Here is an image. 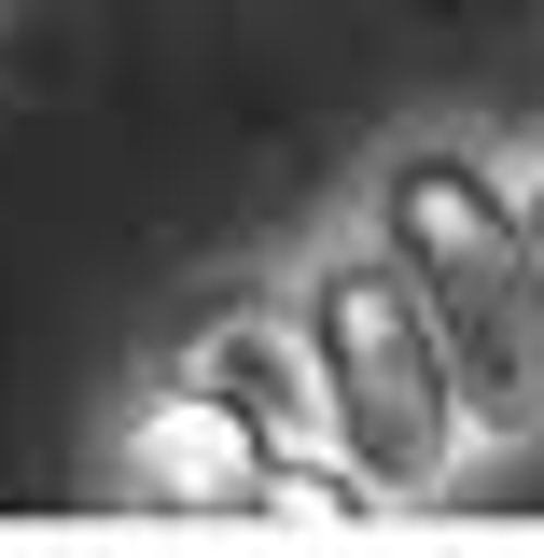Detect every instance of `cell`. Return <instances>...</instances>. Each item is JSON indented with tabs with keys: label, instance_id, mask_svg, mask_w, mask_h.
<instances>
[{
	"label": "cell",
	"instance_id": "1",
	"mask_svg": "<svg viewBox=\"0 0 544 558\" xmlns=\"http://www.w3.org/2000/svg\"><path fill=\"white\" fill-rule=\"evenodd\" d=\"M377 266L447 349V391L475 433H544V252L531 209L488 182V154L419 140L377 168Z\"/></svg>",
	"mask_w": 544,
	"mask_h": 558
},
{
	"label": "cell",
	"instance_id": "2",
	"mask_svg": "<svg viewBox=\"0 0 544 558\" xmlns=\"http://www.w3.org/2000/svg\"><path fill=\"white\" fill-rule=\"evenodd\" d=\"M293 336H307V377H322L349 488H363V502H433L475 418L447 391V349H433V322L406 307V279L377 266V252H336V266L307 279Z\"/></svg>",
	"mask_w": 544,
	"mask_h": 558
},
{
	"label": "cell",
	"instance_id": "3",
	"mask_svg": "<svg viewBox=\"0 0 544 558\" xmlns=\"http://www.w3.org/2000/svg\"><path fill=\"white\" fill-rule=\"evenodd\" d=\"M112 488H126L140 517H322V488L279 475V461H266V447H252L223 405H209L196 377H168V391L126 418Z\"/></svg>",
	"mask_w": 544,
	"mask_h": 558
},
{
	"label": "cell",
	"instance_id": "4",
	"mask_svg": "<svg viewBox=\"0 0 544 558\" xmlns=\"http://www.w3.org/2000/svg\"><path fill=\"white\" fill-rule=\"evenodd\" d=\"M182 377H196L209 405L266 447L279 475L322 488V517H363V488H349V461H336V418H322V377H307V336H279L266 307H223V322L196 336V363H182Z\"/></svg>",
	"mask_w": 544,
	"mask_h": 558
},
{
	"label": "cell",
	"instance_id": "5",
	"mask_svg": "<svg viewBox=\"0 0 544 558\" xmlns=\"http://www.w3.org/2000/svg\"><path fill=\"white\" fill-rule=\"evenodd\" d=\"M517 209H531V252H544V182H531V196H517Z\"/></svg>",
	"mask_w": 544,
	"mask_h": 558
}]
</instances>
